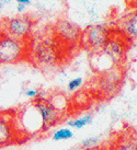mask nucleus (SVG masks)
I'll list each match as a JSON object with an SVG mask.
<instances>
[{
	"mask_svg": "<svg viewBox=\"0 0 137 150\" xmlns=\"http://www.w3.org/2000/svg\"><path fill=\"white\" fill-rule=\"evenodd\" d=\"M53 31L60 43L70 52L72 48L80 46V38L82 31L78 25L69 20L60 19L53 26Z\"/></svg>",
	"mask_w": 137,
	"mask_h": 150,
	"instance_id": "0eeeda50",
	"label": "nucleus"
},
{
	"mask_svg": "<svg viewBox=\"0 0 137 150\" xmlns=\"http://www.w3.org/2000/svg\"><path fill=\"white\" fill-rule=\"evenodd\" d=\"M100 142V137H89L80 142L81 149H96Z\"/></svg>",
	"mask_w": 137,
	"mask_h": 150,
	"instance_id": "2eb2a0df",
	"label": "nucleus"
},
{
	"mask_svg": "<svg viewBox=\"0 0 137 150\" xmlns=\"http://www.w3.org/2000/svg\"><path fill=\"white\" fill-rule=\"evenodd\" d=\"M24 96L33 101L35 99L40 98V96H42L43 94H42V90L38 89V88H26L24 90Z\"/></svg>",
	"mask_w": 137,
	"mask_h": 150,
	"instance_id": "dca6fc26",
	"label": "nucleus"
},
{
	"mask_svg": "<svg viewBox=\"0 0 137 150\" xmlns=\"http://www.w3.org/2000/svg\"><path fill=\"white\" fill-rule=\"evenodd\" d=\"M26 142L16 123V111L0 112V148H8Z\"/></svg>",
	"mask_w": 137,
	"mask_h": 150,
	"instance_id": "7ed1b4c3",
	"label": "nucleus"
},
{
	"mask_svg": "<svg viewBox=\"0 0 137 150\" xmlns=\"http://www.w3.org/2000/svg\"><path fill=\"white\" fill-rule=\"evenodd\" d=\"M34 20L29 16L18 14L8 18L2 22V30L0 32L20 40H29L33 34Z\"/></svg>",
	"mask_w": 137,
	"mask_h": 150,
	"instance_id": "39448f33",
	"label": "nucleus"
},
{
	"mask_svg": "<svg viewBox=\"0 0 137 150\" xmlns=\"http://www.w3.org/2000/svg\"><path fill=\"white\" fill-rule=\"evenodd\" d=\"M81 150H97V148L96 149H81Z\"/></svg>",
	"mask_w": 137,
	"mask_h": 150,
	"instance_id": "4be33fe9",
	"label": "nucleus"
},
{
	"mask_svg": "<svg viewBox=\"0 0 137 150\" xmlns=\"http://www.w3.org/2000/svg\"><path fill=\"white\" fill-rule=\"evenodd\" d=\"M68 54L69 50L56 38L53 29L46 30L36 35L32 34L29 38L28 60L42 70L59 67L65 62Z\"/></svg>",
	"mask_w": 137,
	"mask_h": 150,
	"instance_id": "f257e3e1",
	"label": "nucleus"
},
{
	"mask_svg": "<svg viewBox=\"0 0 137 150\" xmlns=\"http://www.w3.org/2000/svg\"><path fill=\"white\" fill-rule=\"evenodd\" d=\"M127 38H128L122 31L120 33H117L112 30L108 41L105 42L101 50V52L111 60V63L115 67H121L122 64L124 63L126 50H127L125 41Z\"/></svg>",
	"mask_w": 137,
	"mask_h": 150,
	"instance_id": "423d86ee",
	"label": "nucleus"
},
{
	"mask_svg": "<svg viewBox=\"0 0 137 150\" xmlns=\"http://www.w3.org/2000/svg\"><path fill=\"white\" fill-rule=\"evenodd\" d=\"M74 136H75L74 130L70 127H62L55 130L52 135V139L54 142H66V140L72 139Z\"/></svg>",
	"mask_w": 137,
	"mask_h": 150,
	"instance_id": "f8f14e48",
	"label": "nucleus"
},
{
	"mask_svg": "<svg viewBox=\"0 0 137 150\" xmlns=\"http://www.w3.org/2000/svg\"><path fill=\"white\" fill-rule=\"evenodd\" d=\"M83 84V78L82 77H75L68 81L67 83V91L69 93H74V92H77L82 87Z\"/></svg>",
	"mask_w": 137,
	"mask_h": 150,
	"instance_id": "4468645a",
	"label": "nucleus"
},
{
	"mask_svg": "<svg viewBox=\"0 0 137 150\" xmlns=\"http://www.w3.org/2000/svg\"><path fill=\"white\" fill-rule=\"evenodd\" d=\"M92 122H93V114L87 113V114H84L82 116L71 118V120H69V121L67 122L66 124L71 129H82L86 126L92 124Z\"/></svg>",
	"mask_w": 137,
	"mask_h": 150,
	"instance_id": "9d476101",
	"label": "nucleus"
},
{
	"mask_svg": "<svg viewBox=\"0 0 137 150\" xmlns=\"http://www.w3.org/2000/svg\"><path fill=\"white\" fill-rule=\"evenodd\" d=\"M111 150H137V139L135 138H121L113 144Z\"/></svg>",
	"mask_w": 137,
	"mask_h": 150,
	"instance_id": "9b49d317",
	"label": "nucleus"
},
{
	"mask_svg": "<svg viewBox=\"0 0 137 150\" xmlns=\"http://www.w3.org/2000/svg\"><path fill=\"white\" fill-rule=\"evenodd\" d=\"M29 40H20L0 32V65H12L28 59Z\"/></svg>",
	"mask_w": 137,
	"mask_h": 150,
	"instance_id": "f03ea898",
	"label": "nucleus"
},
{
	"mask_svg": "<svg viewBox=\"0 0 137 150\" xmlns=\"http://www.w3.org/2000/svg\"><path fill=\"white\" fill-rule=\"evenodd\" d=\"M32 103L35 106V108L38 110V114L41 116L43 133H45L52 127L56 126L64 120L65 114L58 111L45 96H40V98L32 101Z\"/></svg>",
	"mask_w": 137,
	"mask_h": 150,
	"instance_id": "6e6552de",
	"label": "nucleus"
},
{
	"mask_svg": "<svg viewBox=\"0 0 137 150\" xmlns=\"http://www.w3.org/2000/svg\"><path fill=\"white\" fill-rule=\"evenodd\" d=\"M112 30L106 24L96 23L84 29L80 38V46L91 53L102 50Z\"/></svg>",
	"mask_w": 137,
	"mask_h": 150,
	"instance_id": "20e7f679",
	"label": "nucleus"
},
{
	"mask_svg": "<svg viewBox=\"0 0 137 150\" xmlns=\"http://www.w3.org/2000/svg\"><path fill=\"white\" fill-rule=\"evenodd\" d=\"M4 8H6V7H4V6H2V4H0V13H2V11L4 10Z\"/></svg>",
	"mask_w": 137,
	"mask_h": 150,
	"instance_id": "aec40b11",
	"label": "nucleus"
},
{
	"mask_svg": "<svg viewBox=\"0 0 137 150\" xmlns=\"http://www.w3.org/2000/svg\"><path fill=\"white\" fill-rule=\"evenodd\" d=\"M0 150H10V149H9V147H8V148H0Z\"/></svg>",
	"mask_w": 137,
	"mask_h": 150,
	"instance_id": "412c9836",
	"label": "nucleus"
},
{
	"mask_svg": "<svg viewBox=\"0 0 137 150\" xmlns=\"http://www.w3.org/2000/svg\"><path fill=\"white\" fill-rule=\"evenodd\" d=\"M84 8H86L88 16L91 19H99L102 16V8L97 0L87 1V4H84Z\"/></svg>",
	"mask_w": 137,
	"mask_h": 150,
	"instance_id": "ddd939ff",
	"label": "nucleus"
},
{
	"mask_svg": "<svg viewBox=\"0 0 137 150\" xmlns=\"http://www.w3.org/2000/svg\"><path fill=\"white\" fill-rule=\"evenodd\" d=\"M16 4H21L26 6V7H29V6L33 4V0H16Z\"/></svg>",
	"mask_w": 137,
	"mask_h": 150,
	"instance_id": "a211bd4d",
	"label": "nucleus"
},
{
	"mask_svg": "<svg viewBox=\"0 0 137 150\" xmlns=\"http://www.w3.org/2000/svg\"><path fill=\"white\" fill-rule=\"evenodd\" d=\"M121 31L128 38H137V10L128 13L122 21Z\"/></svg>",
	"mask_w": 137,
	"mask_h": 150,
	"instance_id": "1a4fd4ad",
	"label": "nucleus"
},
{
	"mask_svg": "<svg viewBox=\"0 0 137 150\" xmlns=\"http://www.w3.org/2000/svg\"><path fill=\"white\" fill-rule=\"evenodd\" d=\"M13 2H16V0H0V4L4 6V7H7V6L13 4Z\"/></svg>",
	"mask_w": 137,
	"mask_h": 150,
	"instance_id": "6ab92c4d",
	"label": "nucleus"
},
{
	"mask_svg": "<svg viewBox=\"0 0 137 150\" xmlns=\"http://www.w3.org/2000/svg\"><path fill=\"white\" fill-rule=\"evenodd\" d=\"M26 6L21 4H16V11L18 12V14H24L25 10H26Z\"/></svg>",
	"mask_w": 137,
	"mask_h": 150,
	"instance_id": "f3484780",
	"label": "nucleus"
}]
</instances>
